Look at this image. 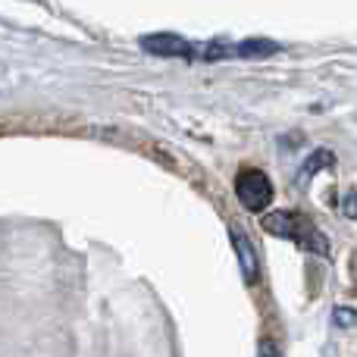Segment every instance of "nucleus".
I'll use <instances>...</instances> for the list:
<instances>
[{"label":"nucleus","instance_id":"obj_7","mask_svg":"<svg viewBox=\"0 0 357 357\" xmlns=\"http://www.w3.org/2000/svg\"><path fill=\"white\" fill-rule=\"evenodd\" d=\"M333 323L339 329H351L354 323H357V314H354V307H335V314H333Z\"/></svg>","mask_w":357,"mask_h":357},{"label":"nucleus","instance_id":"obj_9","mask_svg":"<svg viewBox=\"0 0 357 357\" xmlns=\"http://www.w3.org/2000/svg\"><path fill=\"white\" fill-rule=\"evenodd\" d=\"M260 351H264V354H276L279 348H276V345H270V342H264V345H260Z\"/></svg>","mask_w":357,"mask_h":357},{"label":"nucleus","instance_id":"obj_5","mask_svg":"<svg viewBox=\"0 0 357 357\" xmlns=\"http://www.w3.org/2000/svg\"><path fill=\"white\" fill-rule=\"evenodd\" d=\"M232 54L241 56V60H257V56L279 54V44H276V41H266V38H248V41L235 44Z\"/></svg>","mask_w":357,"mask_h":357},{"label":"nucleus","instance_id":"obj_3","mask_svg":"<svg viewBox=\"0 0 357 357\" xmlns=\"http://www.w3.org/2000/svg\"><path fill=\"white\" fill-rule=\"evenodd\" d=\"M138 44H142V50L151 56H182V60H191V56H195V47H191L182 35H173V31L144 35Z\"/></svg>","mask_w":357,"mask_h":357},{"label":"nucleus","instance_id":"obj_4","mask_svg":"<svg viewBox=\"0 0 357 357\" xmlns=\"http://www.w3.org/2000/svg\"><path fill=\"white\" fill-rule=\"evenodd\" d=\"M229 238H232L235 260H238V266H241V279H245V285H257L260 282V260H257L254 245L248 241L245 229H241V226H229Z\"/></svg>","mask_w":357,"mask_h":357},{"label":"nucleus","instance_id":"obj_1","mask_svg":"<svg viewBox=\"0 0 357 357\" xmlns=\"http://www.w3.org/2000/svg\"><path fill=\"white\" fill-rule=\"evenodd\" d=\"M264 232L276 235V238H289L298 248L314 254H329V238L323 235V229L317 226L310 216H304L301 210H270L260 216Z\"/></svg>","mask_w":357,"mask_h":357},{"label":"nucleus","instance_id":"obj_6","mask_svg":"<svg viewBox=\"0 0 357 357\" xmlns=\"http://www.w3.org/2000/svg\"><path fill=\"white\" fill-rule=\"evenodd\" d=\"M329 167H335V154L333 151H314V154L307 157V163L301 167V173H298V182H304L307 176H317L320 169H329Z\"/></svg>","mask_w":357,"mask_h":357},{"label":"nucleus","instance_id":"obj_2","mask_svg":"<svg viewBox=\"0 0 357 357\" xmlns=\"http://www.w3.org/2000/svg\"><path fill=\"white\" fill-rule=\"evenodd\" d=\"M235 197H238L241 210L248 213H264L273 204V182L260 169H241L235 176Z\"/></svg>","mask_w":357,"mask_h":357},{"label":"nucleus","instance_id":"obj_8","mask_svg":"<svg viewBox=\"0 0 357 357\" xmlns=\"http://www.w3.org/2000/svg\"><path fill=\"white\" fill-rule=\"evenodd\" d=\"M342 213H345L348 220H354V195H345V201H342Z\"/></svg>","mask_w":357,"mask_h":357}]
</instances>
